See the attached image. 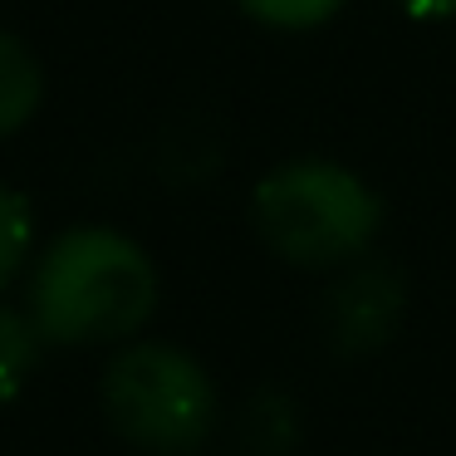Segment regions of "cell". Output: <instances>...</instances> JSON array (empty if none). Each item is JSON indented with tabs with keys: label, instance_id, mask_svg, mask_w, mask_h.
<instances>
[{
	"label": "cell",
	"instance_id": "obj_7",
	"mask_svg": "<svg viewBox=\"0 0 456 456\" xmlns=\"http://www.w3.org/2000/svg\"><path fill=\"white\" fill-rule=\"evenodd\" d=\"M40 348L45 338L35 329V319L25 309L0 305V403H11L30 383V373L40 368Z\"/></svg>",
	"mask_w": 456,
	"mask_h": 456
},
{
	"label": "cell",
	"instance_id": "obj_1",
	"mask_svg": "<svg viewBox=\"0 0 456 456\" xmlns=\"http://www.w3.org/2000/svg\"><path fill=\"white\" fill-rule=\"evenodd\" d=\"M158 309V265L113 226H69L40 250L25 314L45 344H128Z\"/></svg>",
	"mask_w": 456,
	"mask_h": 456
},
{
	"label": "cell",
	"instance_id": "obj_2",
	"mask_svg": "<svg viewBox=\"0 0 456 456\" xmlns=\"http://www.w3.org/2000/svg\"><path fill=\"white\" fill-rule=\"evenodd\" d=\"M256 236L299 270H344L368 256L383 201L354 167L329 158H289L250 191Z\"/></svg>",
	"mask_w": 456,
	"mask_h": 456
},
{
	"label": "cell",
	"instance_id": "obj_3",
	"mask_svg": "<svg viewBox=\"0 0 456 456\" xmlns=\"http://www.w3.org/2000/svg\"><path fill=\"white\" fill-rule=\"evenodd\" d=\"M103 417L128 446L187 456L216 427V383L177 344H123L103 368Z\"/></svg>",
	"mask_w": 456,
	"mask_h": 456
},
{
	"label": "cell",
	"instance_id": "obj_5",
	"mask_svg": "<svg viewBox=\"0 0 456 456\" xmlns=\"http://www.w3.org/2000/svg\"><path fill=\"white\" fill-rule=\"evenodd\" d=\"M45 103V69L20 35L0 30V138L20 133Z\"/></svg>",
	"mask_w": 456,
	"mask_h": 456
},
{
	"label": "cell",
	"instance_id": "obj_6",
	"mask_svg": "<svg viewBox=\"0 0 456 456\" xmlns=\"http://www.w3.org/2000/svg\"><path fill=\"white\" fill-rule=\"evenodd\" d=\"M246 456H289L299 442V412L285 393H256L240 412Z\"/></svg>",
	"mask_w": 456,
	"mask_h": 456
},
{
	"label": "cell",
	"instance_id": "obj_4",
	"mask_svg": "<svg viewBox=\"0 0 456 456\" xmlns=\"http://www.w3.org/2000/svg\"><path fill=\"white\" fill-rule=\"evenodd\" d=\"M407 314V280L387 260H354L324 295V338L338 358H368L393 344Z\"/></svg>",
	"mask_w": 456,
	"mask_h": 456
},
{
	"label": "cell",
	"instance_id": "obj_8",
	"mask_svg": "<svg viewBox=\"0 0 456 456\" xmlns=\"http://www.w3.org/2000/svg\"><path fill=\"white\" fill-rule=\"evenodd\" d=\"M30 240H35L30 201H25L11 182H0V289L25 270V260H30Z\"/></svg>",
	"mask_w": 456,
	"mask_h": 456
},
{
	"label": "cell",
	"instance_id": "obj_9",
	"mask_svg": "<svg viewBox=\"0 0 456 456\" xmlns=\"http://www.w3.org/2000/svg\"><path fill=\"white\" fill-rule=\"evenodd\" d=\"M236 5L270 30H314L344 11V0H236Z\"/></svg>",
	"mask_w": 456,
	"mask_h": 456
},
{
	"label": "cell",
	"instance_id": "obj_10",
	"mask_svg": "<svg viewBox=\"0 0 456 456\" xmlns=\"http://www.w3.org/2000/svg\"><path fill=\"white\" fill-rule=\"evenodd\" d=\"M417 20H456V0H397Z\"/></svg>",
	"mask_w": 456,
	"mask_h": 456
}]
</instances>
